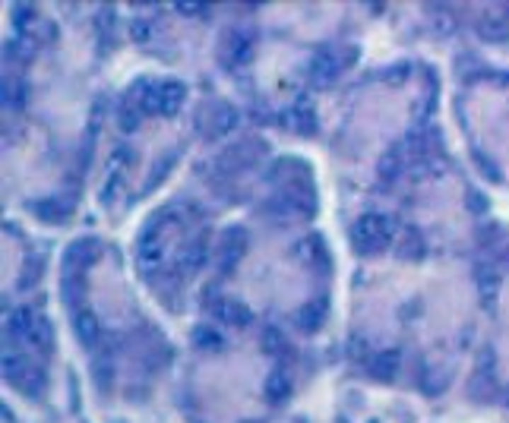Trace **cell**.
<instances>
[{
  "instance_id": "cell-1",
  "label": "cell",
  "mask_w": 509,
  "mask_h": 423,
  "mask_svg": "<svg viewBox=\"0 0 509 423\" xmlns=\"http://www.w3.org/2000/svg\"><path fill=\"white\" fill-rule=\"evenodd\" d=\"M392 234H396V221L389 215H379V212H370L364 215L361 221L355 224V241H358V250L364 253H379V250L389 247Z\"/></svg>"
},
{
  "instance_id": "cell-2",
  "label": "cell",
  "mask_w": 509,
  "mask_h": 423,
  "mask_svg": "<svg viewBox=\"0 0 509 423\" xmlns=\"http://www.w3.org/2000/svg\"><path fill=\"white\" fill-rule=\"evenodd\" d=\"M181 101H184V86L181 83H159L139 92V105L149 114H171Z\"/></svg>"
},
{
  "instance_id": "cell-3",
  "label": "cell",
  "mask_w": 509,
  "mask_h": 423,
  "mask_svg": "<svg viewBox=\"0 0 509 423\" xmlns=\"http://www.w3.org/2000/svg\"><path fill=\"white\" fill-rule=\"evenodd\" d=\"M225 45H228V54H231L234 66L241 64V60H247V57H250V51H253V38H250L247 32H231Z\"/></svg>"
},
{
  "instance_id": "cell-4",
  "label": "cell",
  "mask_w": 509,
  "mask_h": 423,
  "mask_svg": "<svg viewBox=\"0 0 509 423\" xmlns=\"http://www.w3.org/2000/svg\"><path fill=\"white\" fill-rule=\"evenodd\" d=\"M25 338H29L32 347H38V351H51V323H47L45 316H35V323H32Z\"/></svg>"
},
{
  "instance_id": "cell-5",
  "label": "cell",
  "mask_w": 509,
  "mask_h": 423,
  "mask_svg": "<svg viewBox=\"0 0 509 423\" xmlns=\"http://www.w3.org/2000/svg\"><path fill=\"white\" fill-rule=\"evenodd\" d=\"M212 313L222 319V323H231V325H244V323H247V316H250V313L244 310L241 303H231V300H225V303H215Z\"/></svg>"
},
{
  "instance_id": "cell-6",
  "label": "cell",
  "mask_w": 509,
  "mask_h": 423,
  "mask_svg": "<svg viewBox=\"0 0 509 423\" xmlns=\"http://www.w3.org/2000/svg\"><path fill=\"white\" fill-rule=\"evenodd\" d=\"M73 329H76V335H79V341H83L86 347H92L95 338H98V323H95L92 313H79L76 323H73Z\"/></svg>"
},
{
  "instance_id": "cell-7",
  "label": "cell",
  "mask_w": 509,
  "mask_h": 423,
  "mask_svg": "<svg viewBox=\"0 0 509 423\" xmlns=\"http://www.w3.org/2000/svg\"><path fill=\"white\" fill-rule=\"evenodd\" d=\"M379 174H383L386 180H396V177L402 174V165H399V155H396V152L383 158V165H379Z\"/></svg>"
},
{
  "instance_id": "cell-8",
  "label": "cell",
  "mask_w": 509,
  "mask_h": 423,
  "mask_svg": "<svg viewBox=\"0 0 509 423\" xmlns=\"http://www.w3.org/2000/svg\"><path fill=\"white\" fill-rule=\"evenodd\" d=\"M196 338H200V347H212V351H219V347H222V338H219V332L196 329Z\"/></svg>"
},
{
  "instance_id": "cell-9",
  "label": "cell",
  "mask_w": 509,
  "mask_h": 423,
  "mask_svg": "<svg viewBox=\"0 0 509 423\" xmlns=\"http://www.w3.org/2000/svg\"><path fill=\"white\" fill-rule=\"evenodd\" d=\"M266 392H269V398H282V395L288 392V379H282V382H278V379H269V382H266Z\"/></svg>"
}]
</instances>
